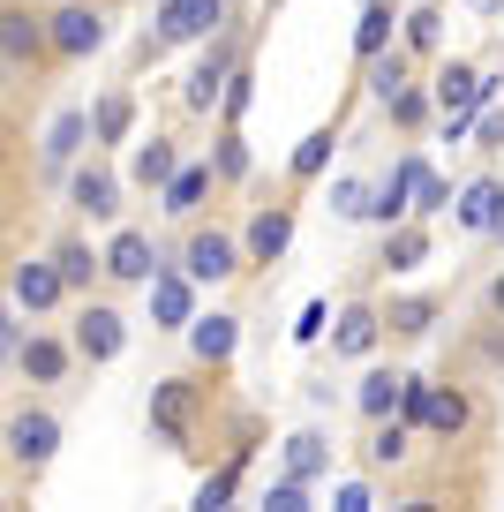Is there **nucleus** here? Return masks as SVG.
<instances>
[{"instance_id": "58836bf2", "label": "nucleus", "mask_w": 504, "mask_h": 512, "mask_svg": "<svg viewBox=\"0 0 504 512\" xmlns=\"http://www.w3.org/2000/svg\"><path fill=\"white\" fill-rule=\"evenodd\" d=\"M392 113H399V121H422L429 98H422V91H399V98H392Z\"/></svg>"}, {"instance_id": "6ab92c4d", "label": "nucleus", "mask_w": 504, "mask_h": 512, "mask_svg": "<svg viewBox=\"0 0 504 512\" xmlns=\"http://www.w3.org/2000/svg\"><path fill=\"white\" fill-rule=\"evenodd\" d=\"M83 136H91V113H53V128H46V166H76V151H83Z\"/></svg>"}, {"instance_id": "1a4fd4ad", "label": "nucleus", "mask_w": 504, "mask_h": 512, "mask_svg": "<svg viewBox=\"0 0 504 512\" xmlns=\"http://www.w3.org/2000/svg\"><path fill=\"white\" fill-rule=\"evenodd\" d=\"M98 256H106V279H121V287H151V272H158L151 234H136V226H121V234H113Z\"/></svg>"}, {"instance_id": "7c9ffc66", "label": "nucleus", "mask_w": 504, "mask_h": 512, "mask_svg": "<svg viewBox=\"0 0 504 512\" xmlns=\"http://www.w3.org/2000/svg\"><path fill=\"white\" fill-rule=\"evenodd\" d=\"M399 23H407V46H437V38H444V16H437V8H429V0H422V8H414V16H399Z\"/></svg>"}, {"instance_id": "f8f14e48", "label": "nucleus", "mask_w": 504, "mask_h": 512, "mask_svg": "<svg viewBox=\"0 0 504 512\" xmlns=\"http://www.w3.org/2000/svg\"><path fill=\"white\" fill-rule=\"evenodd\" d=\"M234 68H241V61H234V46H226V38H219V46H211L204 61L189 68V91H181V98H189L196 113H211V106H219V98H226V76H234Z\"/></svg>"}, {"instance_id": "c756f323", "label": "nucleus", "mask_w": 504, "mask_h": 512, "mask_svg": "<svg viewBox=\"0 0 504 512\" xmlns=\"http://www.w3.org/2000/svg\"><path fill=\"white\" fill-rule=\"evenodd\" d=\"M331 144H339V136H331V128H316L309 144L294 151V174H301V181H316V174H324V166H331Z\"/></svg>"}, {"instance_id": "2eb2a0df", "label": "nucleus", "mask_w": 504, "mask_h": 512, "mask_svg": "<svg viewBox=\"0 0 504 512\" xmlns=\"http://www.w3.org/2000/svg\"><path fill=\"white\" fill-rule=\"evenodd\" d=\"M452 211H459V226H467V234H489V226H504V189L497 181H467V189L452 196Z\"/></svg>"}, {"instance_id": "423d86ee", "label": "nucleus", "mask_w": 504, "mask_h": 512, "mask_svg": "<svg viewBox=\"0 0 504 512\" xmlns=\"http://www.w3.org/2000/svg\"><path fill=\"white\" fill-rule=\"evenodd\" d=\"M46 53H53L46 16H31V8H0V68H38Z\"/></svg>"}, {"instance_id": "4468645a", "label": "nucleus", "mask_w": 504, "mask_h": 512, "mask_svg": "<svg viewBox=\"0 0 504 512\" xmlns=\"http://www.w3.org/2000/svg\"><path fill=\"white\" fill-rule=\"evenodd\" d=\"M151 430L166 437V445H189V384L181 377L151 384Z\"/></svg>"}, {"instance_id": "473e14b6", "label": "nucleus", "mask_w": 504, "mask_h": 512, "mask_svg": "<svg viewBox=\"0 0 504 512\" xmlns=\"http://www.w3.org/2000/svg\"><path fill=\"white\" fill-rule=\"evenodd\" d=\"M444 204H452V189H444V181H437V174L422 166V174H414V211H422V219H437Z\"/></svg>"}, {"instance_id": "0eeeda50", "label": "nucleus", "mask_w": 504, "mask_h": 512, "mask_svg": "<svg viewBox=\"0 0 504 512\" xmlns=\"http://www.w3.org/2000/svg\"><path fill=\"white\" fill-rule=\"evenodd\" d=\"M0 452H16V460L38 475V467L61 452V415H46V407H23V415L8 422V445H0Z\"/></svg>"}, {"instance_id": "6e6552de", "label": "nucleus", "mask_w": 504, "mask_h": 512, "mask_svg": "<svg viewBox=\"0 0 504 512\" xmlns=\"http://www.w3.org/2000/svg\"><path fill=\"white\" fill-rule=\"evenodd\" d=\"M8 294H16V309L46 317V309H61V302H68V279H61V264H53V256H31V264H16Z\"/></svg>"}, {"instance_id": "20e7f679", "label": "nucleus", "mask_w": 504, "mask_h": 512, "mask_svg": "<svg viewBox=\"0 0 504 512\" xmlns=\"http://www.w3.org/2000/svg\"><path fill=\"white\" fill-rule=\"evenodd\" d=\"M226 0H158V46H196V38H219Z\"/></svg>"}, {"instance_id": "a211bd4d", "label": "nucleus", "mask_w": 504, "mask_h": 512, "mask_svg": "<svg viewBox=\"0 0 504 512\" xmlns=\"http://www.w3.org/2000/svg\"><path fill=\"white\" fill-rule=\"evenodd\" d=\"M234 317H219V309H211V317H189V347H196V362H234Z\"/></svg>"}, {"instance_id": "bb28decb", "label": "nucleus", "mask_w": 504, "mask_h": 512, "mask_svg": "<svg viewBox=\"0 0 504 512\" xmlns=\"http://www.w3.org/2000/svg\"><path fill=\"white\" fill-rule=\"evenodd\" d=\"M392 46V8H384V0H362V31H354V53H384Z\"/></svg>"}, {"instance_id": "e433bc0d", "label": "nucleus", "mask_w": 504, "mask_h": 512, "mask_svg": "<svg viewBox=\"0 0 504 512\" xmlns=\"http://www.w3.org/2000/svg\"><path fill=\"white\" fill-rule=\"evenodd\" d=\"M429 317H437L429 302H407V309H392V324H399V332H429Z\"/></svg>"}, {"instance_id": "cd10ccee", "label": "nucleus", "mask_w": 504, "mask_h": 512, "mask_svg": "<svg viewBox=\"0 0 504 512\" xmlns=\"http://www.w3.org/2000/svg\"><path fill=\"white\" fill-rule=\"evenodd\" d=\"M369 91L392 106V98L407 91V61H399V53H369Z\"/></svg>"}, {"instance_id": "9b49d317", "label": "nucleus", "mask_w": 504, "mask_h": 512, "mask_svg": "<svg viewBox=\"0 0 504 512\" xmlns=\"http://www.w3.org/2000/svg\"><path fill=\"white\" fill-rule=\"evenodd\" d=\"M286 241H294V211H286V204H264V211L249 219V234H241V249H249V264H279Z\"/></svg>"}, {"instance_id": "4be33fe9", "label": "nucleus", "mask_w": 504, "mask_h": 512, "mask_svg": "<svg viewBox=\"0 0 504 512\" xmlns=\"http://www.w3.org/2000/svg\"><path fill=\"white\" fill-rule=\"evenodd\" d=\"M377 332H384V317H377V309H347V317H339V339H331V347L362 362V354H377Z\"/></svg>"}, {"instance_id": "72a5a7b5", "label": "nucleus", "mask_w": 504, "mask_h": 512, "mask_svg": "<svg viewBox=\"0 0 504 512\" xmlns=\"http://www.w3.org/2000/svg\"><path fill=\"white\" fill-rule=\"evenodd\" d=\"M264 505H271V512H309V482H301V475L271 482V490H264Z\"/></svg>"}, {"instance_id": "5701e85b", "label": "nucleus", "mask_w": 504, "mask_h": 512, "mask_svg": "<svg viewBox=\"0 0 504 512\" xmlns=\"http://www.w3.org/2000/svg\"><path fill=\"white\" fill-rule=\"evenodd\" d=\"M399 392H407V377H392V369H369L362 377V392H354V407H362L369 422H384L399 407Z\"/></svg>"}, {"instance_id": "b1692460", "label": "nucleus", "mask_w": 504, "mask_h": 512, "mask_svg": "<svg viewBox=\"0 0 504 512\" xmlns=\"http://www.w3.org/2000/svg\"><path fill=\"white\" fill-rule=\"evenodd\" d=\"M407 452H414V422H407V415H399V422L384 415V422H377V437H369V460H377V467H399Z\"/></svg>"}, {"instance_id": "c9c22d12", "label": "nucleus", "mask_w": 504, "mask_h": 512, "mask_svg": "<svg viewBox=\"0 0 504 512\" xmlns=\"http://www.w3.org/2000/svg\"><path fill=\"white\" fill-rule=\"evenodd\" d=\"M331 211H339V219H369V189L362 181H339V189H331Z\"/></svg>"}, {"instance_id": "37998d69", "label": "nucleus", "mask_w": 504, "mask_h": 512, "mask_svg": "<svg viewBox=\"0 0 504 512\" xmlns=\"http://www.w3.org/2000/svg\"><path fill=\"white\" fill-rule=\"evenodd\" d=\"M489 309H497V317H504V279H497V287H489Z\"/></svg>"}, {"instance_id": "dca6fc26", "label": "nucleus", "mask_w": 504, "mask_h": 512, "mask_svg": "<svg viewBox=\"0 0 504 512\" xmlns=\"http://www.w3.org/2000/svg\"><path fill=\"white\" fill-rule=\"evenodd\" d=\"M204 196H211V166H174V181L158 189V211H166V219H196Z\"/></svg>"}, {"instance_id": "f03ea898", "label": "nucleus", "mask_w": 504, "mask_h": 512, "mask_svg": "<svg viewBox=\"0 0 504 512\" xmlns=\"http://www.w3.org/2000/svg\"><path fill=\"white\" fill-rule=\"evenodd\" d=\"M46 38H53V61H91V53L106 46V16L83 8V0H68V8L46 16Z\"/></svg>"}, {"instance_id": "79ce46f5", "label": "nucleus", "mask_w": 504, "mask_h": 512, "mask_svg": "<svg viewBox=\"0 0 504 512\" xmlns=\"http://www.w3.org/2000/svg\"><path fill=\"white\" fill-rule=\"evenodd\" d=\"M467 8L474 16H504V0H467Z\"/></svg>"}, {"instance_id": "c85d7f7f", "label": "nucleus", "mask_w": 504, "mask_h": 512, "mask_svg": "<svg viewBox=\"0 0 504 512\" xmlns=\"http://www.w3.org/2000/svg\"><path fill=\"white\" fill-rule=\"evenodd\" d=\"M422 256H429V234H422V226H399L392 249H384V264H392V272H414Z\"/></svg>"}, {"instance_id": "ddd939ff", "label": "nucleus", "mask_w": 504, "mask_h": 512, "mask_svg": "<svg viewBox=\"0 0 504 512\" xmlns=\"http://www.w3.org/2000/svg\"><path fill=\"white\" fill-rule=\"evenodd\" d=\"M68 204L91 211V219H113V211H121V181H113L106 166H76V174H68Z\"/></svg>"}, {"instance_id": "c03bdc74", "label": "nucleus", "mask_w": 504, "mask_h": 512, "mask_svg": "<svg viewBox=\"0 0 504 512\" xmlns=\"http://www.w3.org/2000/svg\"><path fill=\"white\" fill-rule=\"evenodd\" d=\"M0 445H8V422H0Z\"/></svg>"}, {"instance_id": "4c0bfd02", "label": "nucleus", "mask_w": 504, "mask_h": 512, "mask_svg": "<svg viewBox=\"0 0 504 512\" xmlns=\"http://www.w3.org/2000/svg\"><path fill=\"white\" fill-rule=\"evenodd\" d=\"M331 505H339V512H369V490H362V482H339V490H331Z\"/></svg>"}, {"instance_id": "9d476101", "label": "nucleus", "mask_w": 504, "mask_h": 512, "mask_svg": "<svg viewBox=\"0 0 504 512\" xmlns=\"http://www.w3.org/2000/svg\"><path fill=\"white\" fill-rule=\"evenodd\" d=\"M151 317H158V332H189V317H196V279L158 264V272H151Z\"/></svg>"}, {"instance_id": "a18cd8bd", "label": "nucleus", "mask_w": 504, "mask_h": 512, "mask_svg": "<svg viewBox=\"0 0 504 512\" xmlns=\"http://www.w3.org/2000/svg\"><path fill=\"white\" fill-rule=\"evenodd\" d=\"M0 226H8V211H0Z\"/></svg>"}, {"instance_id": "39448f33", "label": "nucleus", "mask_w": 504, "mask_h": 512, "mask_svg": "<svg viewBox=\"0 0 504 512\" xmlns=\"http://www.w3.org/2000/svg\"><path fill=\"white\" fill-rule=\"evenodd\" d=\"M68 347H76L83 362H113V354L128 347V317L113 302H83L76 309V339H68Z\"/></svg>"}, {"instance_id": "f257e3e1", "label": "nucleus", "mask_w": 504, "mask_h": 512, "mask_svg": "<svg viewBox=\"0 0 504 512\" xmlns=\"http://www.w3.org/2000/svg\"><path fill=\"white\" fill-rule=\"evenodd\" d=\"M399 415L414 422V430H437V437H459L467 430V392H452V384H422V377H407V392H399Z\"/></svg>"}, {"instance_id": "f3484780", "label": "nucleus", "mask_w": 504, "mask_h": 512, "mask_svg": "<svg viewBox=\"0 0 504 512\" xmlns=\"http://www.w3.org/2000/svg\"><path fill=\"white\" fill-rule=\"evenodd\" d=\"M128 128H136V98L128 91H106L91 106V144H128Z\"/></svg>"}, {"instance_id": "7ed1b4c3", "label": "nucleus", "mask_w": 504, "mask_h": 512, "mask_svg": "<svg viewBox=\"0 0 504 512\" xmlns=\"http://www.w3.org/2000/svg\"><path fill=\"white\" fill-rule=\"evenodd\" d=\"M241 264H249V249H241L234 234H219V226H211V234H189V249H181V272H189L196 287H219Z\"/></svg>"}, {"instance_id": "aec40b11", "label": "nucleus", "mask_w": 504, "mask_h": 512, "mask_svg": "<svg viewBox=\"0 0 504 512\" xmlns=\"http://www.w3.org/2000/svg\"><path fill=\"white\" fill-rule=\"evenodd\" d=\"M16 362H23V377H31V384H61L68 362H76V347H61V339H31Z\"/></svg>"}, {"instance_id": "393cba45", "label": "nucleus", "mask_w": 504, "mask_h": 512, "mask_svg": "<svg viewBox=\"0 0 504 512\" xmlns=\"http://www.w3.org/2000/svg\"><path fill=\"white\" fill-rule=\"evenodd\" d=\"M324 460H331V445H324L316 430H294V437H286V475L309 482V475H324Z\"/></svg>"}, {"instance_id": "2f4dec72", "label": "nucleus", "mask_w": 504, "mask_h": 512, "mask_svg": "<svg viewBox=\"0 0 504 512\" xmlns=\"http://www.w3.org/2000/svg\"><path fill=\"white\" fill-rule=\"evenodd\" d=\"M234 482H241V460H226L219 475H204V490H196V505H204V512H219L226 497H234Z\"/></svg>"}, {"instance_id": "a19ab883", "label": "nucleus", "mask_w": 504, "mask_h": 512, "mask_svg": "<svg viewBox=\"0 0 504 512\" xmlns=\"http://www.w3.org/2000/svg\"><path fill=\"white\" fill-rule=\"evenodd\" d=\"M16 347V324H8V302H0V354Z\"/></svg>"}, {"instance_id": "f704fd0d", "label": "nucleus", "mask_w": 504, "mask_h": 512, "mask_svg": "<svg viewBox=\"0 0 504 512\" xmlns=\"http://www.w3.org/2000/svg\"><path fill=\"white\" fill-rule=\"evenodd\" d=\"M241 174H249V151H241L234 121H226V136H219V181H241Z\"/></svg>"}, {"instance_id": "ea45409f", "label": "nucleus", "mask_w": 504, "mask_h": 512, "mask_svg": "<svg viewBox=\"0 0 504 512\" xmlns=\"http://www.w3.org/2000/svg\"><path fill=\"white\" fill-rule=\"evenodd\" d=\"M324 317H331V309L309 302V309H301V324H294V339H316V332H324Z\"/></svg>"}, {"instance_id": "412c9836", "label": "nucleus", "mask_w": 504, "mask_h": 512, "mask_svg": "<svg viewBox=\"0 0 504 512\" xmlns=\"http://www.w3.org/2000/svg\"><path fill=\"white\" fill-rule=\"evenodd\" d=\"M174 144H166V136H151V144H136V166H128V174H136V189H166V181H174Z\"/></svg>"}, {"instance_id": "a878e982", "label": "nucleus", "mask_w": 504, "mask_h": 512, "mask_svg": "<svg viewBox=\"0 0 504 512\" xmlns=\"http://www.w3.org/2000/svg\"><path fill=\"white\" fill-rule=\"evenodd\" d=\"M53 264H61L68 294H76V287H91V279L106 272V256H91V249H83V241H61V249H53Z\"/></svg>"}]
</instances>
